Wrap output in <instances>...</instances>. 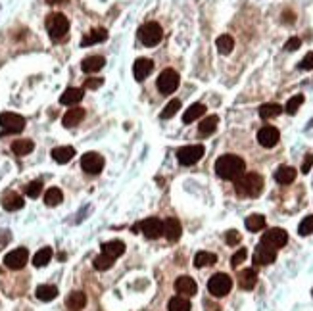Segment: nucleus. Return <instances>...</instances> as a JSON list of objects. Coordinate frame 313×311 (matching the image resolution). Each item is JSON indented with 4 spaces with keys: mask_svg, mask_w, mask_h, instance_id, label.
Segmentation results:
<instances>
[{
    "mask_svg": "<svg viewBox=\"0 0 313 311\" xmlns=\"http://www.w3.org/2000/svg\"><path fill=\"white\" fill-rule=\"evenodd\" d=\"M215 263H217V255L212 253V252H198V253L194 255V265H196L198 269L210 267V265H215Z\"/></svg>",
    "mask_w": 313,
    "mask_h": 311,
    "instance_id": "bb28decb",
    "label": "nucleus"
},
{
    "mask_svg": "<svg viewBox=\"0 0 313 311\" xmlns=\"http://www.w3.org/2000/svg\"><path fill=\"white\" fill-rule=\"evenodd\" d=\"M40 192H42V183H40V181H31V183L25 187V194H27L29 198H39Z\"/></svg>",
    "mask_w": 313,
    "mask_h": 311,
    "instance_id": "37998d69",
    "label": "nucleus"
},
{
    "mask_svg": "<svg viewBox=\"0 0 313 311\" xmlns=\"http://www.w3.org/2000/svg\"><path fill=\"white\" fill-rule=\"evenodd\" d=\"M263 227H265V217H263V215L254 214L250 217H246V229L252 231V233H257V231H261Z\"/></svg>",
    "mask_w": 313,
    "mask_h": 311,
    "instance_id": "4c0bfd02",
    "label": "nucleus"
},
{
    "mask_svg": "<svg viewBox=\"0 0 313 311\" xmlns=\"http://www.w3.org/2000/svg\"><path fill=\"white\" fill-rule=\"evenodd\" d=\"M104 63H106V60H104L102 56H89V58L83 60L81 69H83L85 73H96V71H100V69L104 67Z\"/></svg>",
    "mask_w": 313,
    "mask_h": 311,
    "instance_id": "393cba45",
    "label": "nucleus"
},
{
    "mask_svg": "<svg viewBox=\"0 0 313 311\" xmlns=\"http://www.w3.org/2000/svg\"><path fill=\"white\" fill-rule=\"evenodd\" d=\"M217 123H219V117H217V116H210V117H206L202 123L198 125V133H200L202 136H210V135L215 133Z\"/></svg>",
    "mask_w": 313,
    "mask_h": 311,
    "instance_id": "c85d7f7f",
    "label": "nucleus"
},
{
    "mask_svg": "<svg viewBox=\"0 0 313 311\" xmlns=\"http://www.w3.org/2000/svg\"><path fill=\"white\" fill-rule=\"evenodd\" d=\"M282 114V106L279 104H263L259 108V117L261 119H271V117H277Z\"/></svg>",
    "mask_w": 313,
    "mask_h": 311,
    "instance_id": "473e14b6",
    "label": "nucleus"
},
{
    "mask_svg": "<svg viewBox=\"0 0 313 311\" xmlns=\"http://www.w3.org/2000/svg\"><path fill=\"white\" fill-rule=\"evenodd\" d=\"M231 288H233V279L229 275H225V273H215L212 279L208 280V290L215 298L227 296L231 292Z\"/></svg>",
    "mask_w": 313,
    "mask_h": 311,
    "instance_id": "39448f33",
    "label": "nucleus"
},
{
    "mask_svg": "<svg viewBox=\"0 0 313 311\" xmlns=\"http://www.w3.org/2000/svg\"><path fill=\"white\" fill-rule=\"evenodd\" d=\"M255 282H257V273H255L254 269L240 271V275H238V286H240L242 290H252V288L255 286Z\"/></svg>",
    "mask_w": 313,
    "mask_h": 311,
    "instance_id": "b1692460",
    "label": "nucleus"
},
{
    "mask_svg": "<svg viewBox=\"0 0 313 311\" xmlns=\"http://www.w3.org/2000/svg\"><path fill=\"white\" fill-rule=\"evenodd\" d=\"M279 138H281V133H279L275 127H271V125L261 127L259 133H257V142H259L263 148H273V146H277Z\"/></svg>",
    "mask_w": 313,
    "mask_h": 311,
    "instance_id": "4468645a",
    "label": "nucleus"
},
{
    "mask_svg": "<svg viewBox=\"0 0 313 311\" xmlns=\"http://www.w3.org/2000/svg\"><path fill=\"white\" fill-rule=\"evenodd\" d=\"M246 255H248L246 248H240L238 252H236V253H235V255H233V257H231V265H233V267H238V265H240V263L246 259Z\"/></svg>",
    "mask_w": 313,
    "mask_h": 311,
    "instance_id": "a18cd8bd",
    "label": "nucleus"
},
{
    "mask_svg": "<svg viewBox=\"0 0 313 311\" xmlns=\"http://www.w3.org/2000/svg\"><path fill=\"white\" fill-rule=\"evenodd\" d=\"M157 91L161 94H171L179 87V73L175 69H163L156 81Z\"/></svg>",
    "mask_w": 313,
    "mask_h": 311,
    "instance_id": "423d86ee",
    "label": "nucleus"
},
{
    "mask_svg": "<svg viewBox=\"0 0 313 311\" xmlns=\"http://www.w3.org/2000/svg\"><path fill=\"white\" fill-rule=\"evenodd\" d=\"M167 310L169 311H190L192 310V306H190L188 298H185V296H175V298L169 300Z\"/></svg>",
    "mask_w": 313,
    "mask_h": 311,
    "instance_id": "f704fd0d",
    "label": "nucleus"
},
{
    "mask_svg": "<svg viewBox=\"0 0 313 311\" xmlns=\"http://www.w3.org/2000/svg\"><path fill=\"white\" fill-rule=\"evenodd\" d=\"M114 261L116 259H112L110 255H106V253H102V255H98V257H94L93 265L96 271H108V269H112V265H114Z\"/></svg>",
    "mask_w": 313,
    "mask_h": 311,
    "instance_id": "58836bf2",
    "label": "nucleus"
},
{
    "mask_svg": "<svg viewBox=\"0 0 313 311\" xmlns=\"http://www.w3.org/2000/svg\"><path fill=\"white\" fill-rule=\"evenodd\" d=\"M206 308H208V311H219L221 310L219 306H212V304H208V302H206Z\"/></svg>",
    "mask_w": 313,
    "mask_h": 311,
    "instance_id": "603ef678",
    "label": "nucleus"
},
{
    "mask_svg": "<svg viewBox=\"0 0 313 311\" xmlns=\"http://www.w3.org/2000/svg\"><path fill=\"white\" fill-rule=\"evenodd\" d=\"M81 167L89 175H98L104 169V157L96 152H87L81 156Z\"/></svg>",
    "mask_w": 313,
    "mask_h": 311,
    "instance_id": "9d476101",
    "label": "nucleus"
},
{
    "mask_svg": "<svg viewBox=\"0 0 313 311\" xmlns=\"http://www.w3.org/2000/svg\"><path fill=\"white\" fill-rule=\"evenodd\" d=\"M298 67H300V69H304V71L313 69V52H308V54L304 56V60L298 63Z\"/></svg>",
    "mask_w": 313,
    "mask_h": 311,
    "instance_id": "49530a36",
    "label": "nucleus"
},
{
    "mask_svg": "<svg viewBox=\"0 0 313 311\" xmlns=\"http://www.w3.org/2000/svg\"><path fill=\"white\" fill-rule=\"evenodd\" d=\"M56 296H58V288L52 286V284H40L37 288V298L40 302H52Z\"/></svg>",
    "mask_w": 313,
    "mask_h": 311,
    "instance_id": "c756f323",
    "label": "nucleus"
},
{
    "mask_svg": "<svg viewBox=\"0 0 313 311\" xmlns=\"http://www.w3.org/2000/svg\"><path fill=\"white\" fill-rule=\"evenodd\" d=\"M288 242V234L284 229H269L263 236H261V244H267L271 248H282Z\"/></svg>",
    "mask_w": 313,
    "mask_h": 311,
    "instance_id": "9b49d317",
    "label": "nucleus"
},
{
    "mask_svg": "<svg viewBox=\"0 0 313 311\" xmlns=\"http://www.w3.org/2000/svg\"><path fill=\"white\" fill-rule=\"evenodd\" d=\"M46 31H48L52 40H62L63 37L67 35V31H69V19L60 12L50 14L46 18Z\"/></svg>",
    "mask_w": 313,
    "mask_h": 311,
    "instance_id": "7ed1b4c3",
    "label": "nucleus"
},
{
    "mask_svg": "<svg viewBox=\"0 0 313 311\" xmlns=\"http://www.w3.org/2000/svg\"><path fill=\"white\" fill-rule=\"evenodd\" d=\"M175 290L179 294H183L185 298H188V296H194L198 292V284H196V280L192 279V277L183 275V277H179V279L175 280Z\"/></svg>",
    "mask_w": 313,
    "mask_h": 311,
    "instance_id": "f3484780",
    "label": "nucleus"
},
{
    "mask_svg": "<svg viewBox=\"0 0 313 311\" xmlns=\"http://www.w3.org/2000/svg\"><path fill=\"white\" fill-rule=\"evenodd\" d=\"M73 156H75L73 146H58V148L52 150V159L56 163H67V161H71Z\"/></svg>",
    "mask_w": 313,
    "mask_h": 311,
    "instance_id": "a878e982",
    "label": "nucleus"
},
{
    "mask_svg": "<svg viewBox=\"0 0 313 311\" xmlns=\"http://www.w3.org/2000/svg\"><path fill=\"white\" fill-rule=\"evenodd\" d=\"M296 169L294 167H290V165H281L277 171H275V181L279 183V185H290V183H294L296 181Z\"/></svg>",
    "mask_w": 313,
    "mask_h": 311,
    "instance_id": "a211bd4d",
    "label": "nucleus"
},
{
    "mask_svg": "<svg viewBox=\"0 0 313 311\" xmlns=\"http://www.w3.org/2000/svg\"><path fill=\"white\" fill-rule=\"evenodd\" d=\"M152 69H154V62L148 60V58H138L137 62L133 63V75H135V79H137L138 83L144 81V79L152 73Z\"/></svg>",
    "mask_w": 313,
    "mask_h": 311,
    "instance_id": "dca6fc26",
    "label": "nucleus"
},
{
    "mask_svg": "<svg viewBox=\"0 0 313 311\" xmlns=\"http://www.w3.org/2000/svg\"><path fill=\"white\" fill-rule=\"evenodd\" d=\"M27 259H29V252H27L25 248H18V250H12L10 253H6V257H4V265H6L8 269L20 271V269H23V267H25Z\"/></svg>",
    "mask_w": 313,
    "mask_h": 311,
    "instance_id": "1a4fd4ad",
    "label": "nucleus"
},
{
    "mask_svg": "<svg viewBox=\"0 0 313 311\" xmlns=\"http://www.w3.org/2000/svg\"><path fill=\"white\" fill-rule=\"evenodd\" d=\"M83 119H85V110L83 108H71L63 116V125L65 127H75V125L81 123Z\"/></svg>",
    "mask_w": 313,
    "mask_h": 311,
    "instance_id": "5701e85b",
    "label": "nucleus"
},
{
    "mask_svg": "<svg viewBox=\"0 0 313 311\" xmlns=\"http://www.w3.org/2000/svg\"><path fill=\"white\" fill-rule=\"evenodd\" d=\"M138 39H140V42H142L144 46H156V44L161 42V39H163V31H161L159 23L148 21V23H144V25L138 29Z\"/></svg>",
    "mask_w": 313,
    "mask_h": 311,
    "instance_id": "20e7f679",
    "label": "nucleus"
},
{
    "mask_svg": "<svg viewBox=\"0 0 313 311\" xmlns=\"http://www.w3.org/2000/svg\"><path fill=\"white\" fill-rule=\"evenodd\" d=\"M140 231H142V234H144L146 238L156 240V238H159V236L163 234V221L157 217L144 219V221L140 223Z\"/></svg>",
    "mask_w": 313,
    "mask_h": 311,
    "instance_id": "f8f14e48",
    "label": "nucleus"
},
{
    "mask_svg": "<svg viewBox=\"0 0 313 311\" xmlns=\"http://www.w3.org/2000/svg\"><path fill=\"white\" fill-rule=\"evenodd\" d=\"M108 39V31L106 29H94L91 31L87 37H83L81 40V46H91V44H96V42H102Z\"/></svg>",
    "mask_w": 313,
    "mask_h": 311,
    "instance_id": "2f4dec72",
    "label": "nucleus"
},
{
    "mask_svg": "<svg viewBox=\"0 0 313 311\" xmlns=\"http://www.w3.org/2000/svg\"><path fill=\"white\" fill-rule=\"evenodd\" d=\"M179 110H181V100H177V98H175V100H171V102L163 108V112L159 114V117H161V119H171Z\"/></svg>",
    "mask_w": 313,
    "mask_h": 311,
    "instance_id": "ea45409f",
    "label": "nucleus"
},
{
    "mask_svg": "<svg viewBox=\"0 0 313 311\" xmlns=\"http://www.w3.org/2000/svg\"><path fill=\"white\" fill-rule=\"evenodd\" d=\"M302 104H304V94H296V96H292V98L286 102V108H284V110H286V114L294 116Z\"/></svg>",
    "mask_w": 313,
    "mask_h": 311,
    "instance_id": "a19ab883",
    "label": "nucleus"
},
{
    "mask_svg": "<svg viewBox=\"0 0 313 311\" xmlns=\"http://www.w3.org/2000/svg\"><path fill=\"white\" fill-rule=\"evenodd\" d=\"M33 150H35V144L29 138H21V140H14L12 142V152L16 156H27L31 154Z\"/></svg>",
    "mask_w": 313,
    "mask_h": 311,
    "instance_id": "cd10ccee",
    "label": "nucleus"
},
{
    "mask_svg": "<svg viewBox=\"0 0 313 311\" xmlns=\"http://www.w3.org/2000/svg\"><path fill=\"white\" fill-rule=\"evenodd\" d=\"M215 173L225 181H236L246 173V163L240 156L225 154L215 161Z\"/></svg>",
    "mask_w": 313,
    "mask_h": 311,
    "instance_id": "f257e3e1",
    "label": "nucleus"
},
{
    "mask_svg": "<svg viewBox=\"0 0 313 311\" xmlns=\"http://www.w3.org/2000/svg\"><path fill=\"white\" fill-rule=\"evenodd\" d=\"M65 306L73 311L83 310V308L87 306V294H83V292H79V290H77V292H71V294L65 298Z\"/></svg>",
    "mask_w": 313,
    "mask_h": 311,
    "instance_id": "4be33fe9",
    "label": "nucleus"
},
{
    "mask_svg": "<svg viewBox=\"0 0 313 311\" xmlns=\"http://www.w3.org/2000/svg\"><path fill=\"white\" fill-rule=\"evenodd\" d=\"M48 4H63V2H67V0H46Z\"/></svg>",
    "mask_w": 313,
    "mask_h": 311,
    "instance_id": "864d4df0",
    "label": "nucleus"
},
{
    "mask_svg": "<svg viewBox=\"0 0 313 311\" xmlns=\"http://www.w3.org/2000/svg\"><path fill=\"white\" fill-rule=\"evenodd\" d=\"M302 46V40L298 39V37H292V39H288L286 40V44H284V50H288V52H294V50H298Z\"/></svg>",
    "mask_w": 313,
    "mask_h": 311,
    "instance_id": "de8ad7c7",
    "label": "nucleus"
},
{
    "mask_svg": "<svg viewBox=\"0 0 313 311\" xmlns=\"http://www.w3.org/2000/svg\"><path fill=\"white\" fill-rule=\"evenodd\" d=\"M235 190L242 198H255L263 192V177L257 173H244L235 181Z\"/></svg>",
    "mask_w": 313,
    "mask_h": 311,
    "instance_id": "f03ea898",
    "label": "nucleus"
},
{
    "mask_svg": "<svg viewBox=\"0 0 313 311\" xmlns=\"http://www.w3.org/2000/svg\"><path fill=\"white\" fill-rule=\"evenodd\" d=\"M63 200V194L60 188H48L46 190V194H44V204L46 206H50V208H54V206H58V204H62Z\"/></svg>",
    "mask_w": 313,
    "mask_h": 311,
    "instance_id": "c9c22d12",
    "label": "nucleus"
},
{
    "mask_svg": "<svg viewBox=\"0 0 313 311\" xmlns=\"http://www.w3.org/2000/svg\"><path fill=\"white\" fill-rule=\"evenodd\" d=\"M277 259V250L267 246V244H257L254 252V263L255 265H271Z\"/></svg>",
    "mask_w": 313,
    "mask_h": 311,
    "instance_id": "ddd939ff",
    "label": "nucleus"
},
{
    "mask_svg": "<svg viewBox=\"0 0 313 311\" xmlns=\"http://www.w3.org/2000/svg\"><path fill=\"white\" fill-rule=\"evenodd\" d=\"M204 146L202 144H194V146H183L177 150V159L181 165H194L196 161L202 159L204 156Z\"/></svg>",
    "mask_w": 313,
    "mask_h": 311,
    "instance_id": "6e6552de",
    "label": "nucleus"
},
{
    "mask_svg": "<svg viewBox=\"0 0 313 311\" xmlns=\"http://www.w3.org/2000/svg\"><path fill=\"white\" fill-rule=\"evenodd\" d=\"M206 114V106L204 104H192L190 108H188L187 112H185V116H183V121L185 123H192V121H196L198 117H202Z\"/></svg>",
    "mask_w": 313,
    "mask_h": 311,
    "instance_id": "7c9ffc66",
    "label": "nucleus"
},
{
    "mask_svg": "<svg viewBox=\"0 0 313 311\" xmlns=\"http://www.w3.org/2000/svg\"><path fill=\"white\" fill-rule=\"evenodd\" d=\"M102 253L110 255L112 259H117L119 255L125 253V244H123L121 240H110V242L102 244Z\"/></svg>",
    "mask_w": 313,
    "mask_h": 311,
    "instance_id": "412c9836",
    "label": "nucleus"
},
{
    "mask_svg": "<svg viewBox=\"0 0 313 311\" xmlns=\"http://www.w3.org/2000/svg\"><path fill=\"white\" fill-rule=\"evenodd\" d=\"M181 233H183V227L177 217H167L163 221V236L169 242H177L181 238Z\"/></svg>",
    "mask_w": 313,
    "mask_h": 311,
    "instance_id": "2eb2a0df",
    "label": "nucleus"
},
{
    "mask_svg": "<svg viewBox=\"0 0 313 311\" xmlns=\"http://www.w3.org/2000/svg\"><path fill=\"white\" fill-rule=\"evenodd\" d=\"M313 165V154H308V157L304 159V163H302V173H308L310 169H312Z\"/></svg>",
    "mask_w": 313,
    "mask_h": 311,
    "instance_id": "8fccbe9b",
    "label": "nucleus"
},
{
    "mask_svg": "<svg viewBox=\"0 0 313 311\" xmlns=\"http://www.w3.org/2000/svg\"><path fill=\"white\" fill-rule=\"evenodd\" d=\"M0 127L2 131L8 135L14 133H21L25 129V117H21L20 114H12V112H4L0 114Z\"/></svg>",
    "mask_w": 313,
    "mask_h": 311,
    "instance_id": "0eeeda50",
    "label": "nucleus"
},
{
    "mask_svg": "<svg viewBox=\"0 0 313 311\" xmlns=\"http://www.w3.org/2000/svg\"><path fill=\"white\" fill-rule=\"evenodd\" d=\"M104 85V79H100V77H93V79H87L85 81V87L87 89H98V87H102Z\"/></svg>",
    "mask_w": 313,
    "mask_h": 311,
    "instance_id": "09e8293b",
    "label": "nucleus"
},
{
    "mask_svg": "<svg viewBox=\"0 0 313 311\" xmlns=\"http://www.w3.org/2000/svg\"><path fill=\"white\" fill-rule=\"evenodd\" d=\"M282 18H284V19H282L284 23H294V14H290V12L286 14V12H284V14H282Z\"/></svg>",
    "mask_w": 313,
    "mask_h": 311,
    "instance_id": "3c124183",
    "label": "nucleus"
},
{
    "mask_svg": "<svg viewBox=\"0 0 313 311\" xmlns=\"http://www.w3.org/2000/svg\"><path fill=\"white\" fill-rule=\"evenodd\" d=\"M215 44H217V50H219L221 54H231L233 48H235V40H233L231 35H221V37H217Z\"/></svg>",
    "mask_w": 313,
    "mask_h": 311,
    "instance_id": "e433bc0d",
    "label": "nucleus"
},
{
    "mask_svg": "<svg viewBox=\"0 0 313 311\" xmlns=\"http://www.w3.org/2000/svg\"><path fill=\"white\" fill-rule=\"evenodd\" d=\"M298 233H300V236H310V234H313V215H308V217L300 223Z\"/></svg>",
    "mask_w": 313,
    "mask_h": 311,
    "instance_id": "79ce46f5",
    "label": "nucleus"
},
{
    "mask_svg": "<svg viewBox=\"0 0 313 311\" xmlns=\"http://www.w3.org/2000/svg\"><path fill=\"white\" fill-rule=\"evenodd\" d=\"M23 198L20 196V194H16V192H8L4 198H2V208L6 210V212H18V210H21L23 208Z\"/></svg>",
    "mask_w": 313,
    "mask_h": 311,
    "instance_id": "6ab92c4d",
    "label": "nucleus"
},
{
    "mask_svg": "<svg viewBox=\"0 0 313 311\" xmlns=\"http://www.w3.org/2000/svg\"><path fill=\"white\" fill-rule=\"evenodd\" d=\"M83 89H75V87H71V89H65L63 94L60 96V102H62L63 106H75V104H79L81 100H83Z\"/></svg>",
    "mask_w": 313,
    "mask_h": 311,
    "instance_id": "aec40b11",
    "label": "nucleus"
},
{
    "mask_svg": "<svg viewBox=\"0 0 313 311\" xmlns=\"http://www.w3.org/2000/svg\"><path fill=\"white\" fill-rule=\"evenodd\" d=\"M225 240H227L229 246H236V244L240 242V233L235 231V229H233V231H227V233H225Z\"/></svg>",
    "mask_w": 313,
    "mask_h": 311,
    "instance_id": "c03bdc74",
    "label": "nucleus"
},
{
    "mask_svg": "<svg viewBox=\"0 0 313 311\" xmlns=\"http://www.w3.org/2000/svg\"><path fill=\"white\" fill-rule=\"evenodd\" d=\"M50 259H52V250L40 248L33 255V265H35V267H44V265L50 263Z\"/></svg>",
    "mask_w": 313,
    "mask_h": 311,
    "instance_id": "72a5a7b5",
    "label": "nucleus"
}]
</instances>
